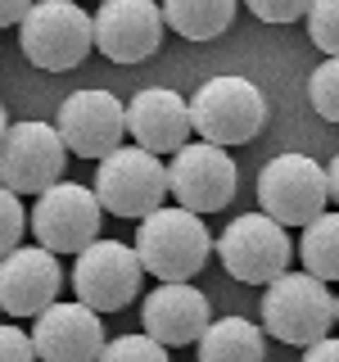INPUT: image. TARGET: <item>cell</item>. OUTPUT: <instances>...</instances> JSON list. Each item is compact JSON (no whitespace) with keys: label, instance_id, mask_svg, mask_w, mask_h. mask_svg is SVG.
<instances>
[{"label":"cell","instance_id":"1","mask_svg":"<svg viewBox=\"0 0 339 362\" xmlns=\"http://www.w3.org/2000/svg\"><path fill=\"white\" fill-rule=\"evenodd\" d=\"M131 249L141 258V267L150 276H158V286H181V281H195L203 272V263L213 254V235L199 213L163 204L158 213L141 218Z\"/></svg>","mask_w":339,"mask_h":362},{"label":"cell","instance_id":"2","mask_svg":"<svg viewBox=\"0 0 339 362\" xmlns=\"http://www.w3.org/2000/svg\"><path fill=\"white\" fill-rule=\"evenodd\" d=\"M263 326L271 339L294 349H312L335 326V294L312 272H285L263 294Z\"/></svg>","mask_w":339,"mask_h":362},{"label":"cell","instance_id":"3","mask_svg":"<svg viewBox=\"0 0 339 362\" xmlns=\"http://www.w3.org/2000/svg\"><path fill=\"white\" fill-rule=\"evenodd\" d=\"M18 50L45 73H68L95 50V18L77 0H37L18 23Z\"/></svg>","mask_w":339,"mask_h":362},{"label":"cell","instance_id":"4","mask_svg":"<svg viewBox=\"0 0 339 362\" xmlns=\"http://www.w3.org/2000/svg\"><path fill=\"white\" fill-rule=\"evenodd\" d=\"M190 122L208 145H244L263 132L267 122V95L258 90L249 77L235 73H218L208 77L195 100H190Z\"/></svg>","mask_w":339,"mask_h":362},{"label":"cell","instance_id":"5","mask_svg":"<svg viewBox=\"0 0 339 362\" xmlns=\"http://www.w3.org/2000/svg\"><path fill=\"white\" fill-rule=\"evenodd\" d=\"M100 222H105V204H100L95 186L82 181H54L41 190L28 213V226L41 249L50 254H82L100 240Z\"/></svg>","mask_w":339,"mask_h":362},{"label":"cell","instance_id":"6","mask_svg":"<svg viewBox=\"0 0 339 362\" xmlns=\"http://www.w3.org/2000/svg\"><path fill=\"white\" fill-rule=\"evenodd\" d=\"M258 204L271 222L280 226H308L331 204V181L326 168L312 154H276L258 173Z\"/></svg>","mask_w":339,"mask_h":362},{"label":"cell","instance_id":"7","mask_svg":"<svg viewBox=\"0 0 339 362\" xmlns=\"http://www.w3.org/2000/svg\"><path fill=\"white\" fill-rule=\"evenodd\" d=\"M95 195L113 218H150L167 199V168L163 158L141 145H118L95 168Z\"/></svg>","mask_w":339,"mask_h":362},{"label":"cell","instance_id":"8","mask_svg":"<svg viewBox=\"0 0 339 362\" xmlns=\"http://www.w3.org/2000/svg\"><path fill=\"white\" fill-rule=\"evenodd\" d=\"M218 258L244 286H271L276 276L290 272L294 245L285 226L271 222L267 213H244V218H231L226 231L218 235Z\"/></svg>","mask_w":339,"mask_h":362},{"label":"cell","instance_id":"9","mask_svg":"<svg viewBox=\"0 0 339 362\" xmlns=\"http://www.w3.org/2000/svg\"><path fill=\"white\" fill-rule=\"evenodd\" d=\"M64 158H68V145L59 127H50L41 118L14 122L9 136L0 141V186L14 190V195H41L59 181Z\"/></svg>","mask_w":339,"mask_h":362},{"label":"cell","instance_id":"10","mask_svg":"<svg viewBox=\"0 0 339 362\" xmlns=\"http://www.w3.org/2000/svg\"><path fill=\"white\" fill-rule=\"evenodd\" d=\"M141 281H145V267L136 258V249L122 240H95L73 263L77 303H86L90 313H122L141 294Z\"/></svg>","mask_w":339,"mask_h":362},{"label":"cell","instance_id":"11","mask_svg":"<svg viewBox=\"0 0 339 362\" xmlns=\"http://www.w3.org/2000/svg\"><path fill=\"white\" fill-rule=\"evenodd\" d=\"M167 195L177 199V209L190 213H218L235 199V158L222 145H186L167 163Z\"/></svg>","mask_w":339,"mask_h":362},{"label":"cell","instance_id":"12","mask_svg":"<svg viewBox=\"0 0 339 362\" xmlns=\"http://www.w3.org/2000/svg\"><path fill=\"white\" fill-rule=\"evenodd\" d=\"M59 127L64 145L73 150L77 158H109L113 150L122 145L127 136V109L113 90H100V86H86V90H73V95L59 105Z\"/></svg>","mask_w":339,"mask_h":362},{"label":"cell","instance_id":"13","mask_svg":"<svg viewBox=\"0 0 339 362\" xmlns=\"http://www.w3.org/2000/svg\"><path fill=\"white\" fill-rule=\"evenodd\" d=\"M167 23L158 0H105L95 9V50L113 64H141L163 41Z\"/></svg>","mask_w":339,"mask_h":362},{"label":"cell","instance_id":"14","mask_svg":"<svg viewBox=\"0 0 339 362\" xmlns=\"http://www.w3.org/2000/svg\"><path fill=\"white\" fill-rule=\"evenodd\" d=\"M59 290H64V272L50 249L18 245L14 254L0 258V308L9 317H41L50 303H59Z\"/></svg>","mask_w":339,"mask_h":362},{"label":"cell","instance_id":"15","mask_svg":"<svg viewBox=\"0 0 339 362\" xmlns=\"http://www.w3.org/2000/svg\"><path fill=\"white\" fill-rule=\"evenodd\" d=\"M105 344L100 313H90L86 303H50L32 326L37 362H100Z\"/></svg>","mask_w":339,"mask_h":362},{"label":"cell","instance_id":"16","mask_svg":"<svg viewBox=\"0 0 339 362\" xmlns=\"http://www.w3.org/2000/svg\"><path fill=\"white\" fill-rule=\"evenodd\" d=\"M190 100H181L172 86H145L127 105V136L150 154H177L190 145Z\"/></svg>","mask_w":339,"mask_h":362},{"label":"cell","instance_id":"17","mask_svg":"<svg viewBox=\"0 0 339 362\" xmlns=\"http://www.w3.org/2000/svg\"><path fill=\"white\" fill-rule=\"evenodd\" d=\"M141 326L163 349H181V344H199L203 331L213 326V313H208V299L190 281H181V286H158L145 294Z\"/></svg>","mask_w":339,"mask_h":362},{"label":"cell","instance_id":"18","mask_svg":"<svg viewBox=\"0 0 339 362\" xmlns=\"http://www.w3.org/2000/svg\"><path fill=\"white\" fill-rule=\"evenodd\" d=\"M240 0H163V23L186 41H213L235 23Z\"/></svg>","mask_w":339,"mask_h":362},{"label":"cell","instance_id":"19","mask_svg":"<svg viewBox=\"0 0 339 362\" xmlns=\"http://www.w3.org/2000/svg\"><path fill=\"white\" fill-rule=\"evenodd\" d=\"M199 362H263V326L222 317L199 339Z\"/></svg>","mask_w":339,"mask_h":362},{"label":"cell","instance_id":"20","mask_svg":"<svg viewBox=\"0 0 339 362\" xmlns=\"http://www.w3.org/2000/svg\"><path fill=\"white\" fill-rule=\"evenodd\" d=\"M299 258H303V272H312L316 281H326V286L339 281V209L303 226Z\"/></svg>","mask_w":339,"mask_h":362},{"label":"cell","instance_id":"21","mask_svg":"<svg viewBox=\"0 0 339 362\" xmlns=\"http://www.w3.org/2000/svg\"><path fill=\"white\" fill-rule=\"evenodd\" d=\"M308 100L326 122H339V59H321L308 77Z\"/></svg>","mask_w":339,"mask_h":362},{"label":"cell","instance_id":"22","mask_svg":"<svg viewBox=\"0 0 339 362\" xmlns=\"http://www.w3.org/2000/svg\"><path fill=\"white\" fill-rule=\"evenodd\" d=\"M308 37L326 59H339V0H312L308 9Z\"/></svg>","mask_w":339,"mask_h":362},{"label":"cell","instance_id":"23","mask_svg":"<svg viewBox=\"0 0 339 362\" xmlns=\"http://www.w3.org/2000/svg\"><path fill=\"white\" fill-rule=\"evenodd\" d=\"M100 362H167V349L158 344V339L150 335H118L105 344V354H100Z\"/></svg>","mask_w":339,"mask_h":362},{"label":"cell","instance_id":"24","mask_svg":"<svg viewBox=\"0 0 339 362\" xmlns=\"http://www.w3.org/2000/svg\"><path fill=\"white\" fill-rule=\"evenodd\" d=\"M23 231H28V213H23V204H18L14 190L0 186V258L18 249Z\"/></svg>","mask_w":339,"mask_h":362},{"label":"cell","instance_id":"25","mask_svg":"<svg viewBox=\"0 0 339 362\" xmlns=\"http://www.w3.org/2000/svg\"><path fill=\"white\" fill-rule=\"evenodd\" d=\"M244 5L263 23H299V18H308L312 0H244Z\"/></svg>","mask_w":339,"mask_h":362},{"label":"cell","instance_id":"26","mask_svg":"<svg viewBox=\"0 0 339 362\" xmlns=\"http://www.w3.org/2000/svg\"><path fill=\"white\" fill-rule=\"evenodd\" d=\"M0 362H37L32 335H23L18 326H0Z\"/></svg>","mask_w":339,"mask_h":362},{"label":"cell","instance_id":"27","mask_svg":"<svg viewBox=\"0 0 339 362\" xmlns=\"http://www.w3.org/2000/svg\"><path fill=\"white\" fill-rule=\"evenodd\" d=\"M32 5H37V0H0V28H14V23H23Z\"/></svg>","mask_w":339,"mask_h":362},{"label":"cell","instance_id":"28","mask_svg":"<svg viewBox=\"0 0 339 362\" xmlns=\"http://www.w3.org/2000/svg\"><path fill=\"white\" fill-rule=\"evenodd\" d=\"M303 362H339V339H335V335L316 339L308 354H303Z\"/></svg>","mask_w":339,"mask_h":362},{"label":"cell","instance_id":"29","mask_svg":"<svg viewBox=\"0 0 339 362\" xmlns=\"http://www.w3.org/2000/svg\"><path fill=\"white\" fill-rule=\"evenodd\" d=\"M326 181H331V199H335V209H339V154L326 163Z\"/></svg>","mask_w":339,"mask_h":362},{"label":"cell","instance_id":"30","mask_svg":"<svg viewBox=\"0 0 339 362\" xmlns=\"http://www.w3.org/2000/svg\"><path fill=\"white\" fill-rule=\"evenodd\" d=\"M9 127H14V122H9V113H5V105H0V141H5V136H9Z\"/></svg>","mask_w":339,"mask_h":362},{"label":"cell","instance_id":"31","mask_svg":"<svg viewBox=\"0 0 339 362\" xmlns=\"http://www.w3.org/2000/svg\"><path fill=\"white\" fill-rule=\"evenodd\" d=\"M335 322H339V294H335Z\"/></svg>","mask_w":339,"mask_h":362}]
</instances>
